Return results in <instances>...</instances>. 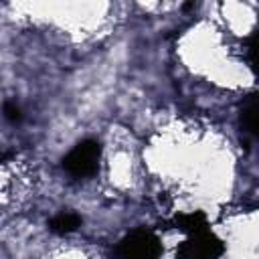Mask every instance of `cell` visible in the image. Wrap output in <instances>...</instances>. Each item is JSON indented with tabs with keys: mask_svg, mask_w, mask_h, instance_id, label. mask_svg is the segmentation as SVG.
<instances>
[{
	"mask_svg": "<svg viewBox=\"0 0 259 259\" xmlns=\"http://www.w3.org/2000/svg\"><path fill=\"white\" fill-rule=\"evenodd\" d=\"M12 158V152H0V162H6Z\"/></svg>",
	"mask_w": 259,
	"mask_h": 259,
	"instance_id": "9c48e42d",
	"label": "cell"
},
{
	"mask_svg": "<svg viewBox=\"0 0 259 259\" xmlns=\"http://www.w3.org/2000/svg\"><path fill=\"white\" fill-rule=\"evenodd\" d=\"M2 111H4V117H6L10 123H18V121H22V109H20L16 103L6 101L4 107H2Z\"/></svg>",
	"mask_w": 259,
	"mask_h": 259,
	"instance_id": "52a82bcc",
	"label": "cell"
},
{
	"mask_svg": "<svg viewBox=\"0 0 259 259\" xmlns=\"http://www.w3.org/2000/svg\"><path fill=\"white\" fill-rule=\"evenodd\" d=\"M170 225H172L176 231L184 233V235H194V233H200V231H206V229H208L206 217H204V212H200V210L174 214V219L170 221Z\"/></svg>",
	"mask_w": 259,
	"mask_h": 259,
	"instance_id": "277c9868",
	"label": "cell"
},
{
	"mask_svg": "<svg viewBox=\"0 0 259 259\" xmlns=\"http://www.w3.org/2000/svg\"><path fill=\"white\" fill-rule=\"evenodd\" d=\"M119 259H160L162 243L150 229H134L117 243Z\"/></svg>",
	"mask_w": 259,
	"mask_h": 259,
	"instance_id": "6da1fadb",
	"label": "cell"
},
{
	"mask_svg": "<svg viewBox=\"0 0 259 259\" xmlns=\"http://www.w3.org/2000/svg\"><path fill=\"white\" fill-rule=\"evenodd\" d=\"M223 253H225L223 241L206 229V231L188 235L186 241L178 245L176 259H219Z\"/></svg>",
	"mask_w": 259,
	"mask_h": 259,
	"instance_id": "3957f363",
	"label": "cell"
},
{
	"mask_svg": "<svg viewBox=\"0 0 259 259\" xmlns=\"http://www.w3.org/2000/svg\"><path fill=\"white\" fill-rule=\"evenodd\" d=\"M81 227V217L75 212H59L49 221V229L55 235H69Z\"/></svg>",
	"mask_w": 259,
	"mask_h": 259,
	"instance_id": "5b68a950",
	"label": "cell"
},
{
	"mask_svg": "<svg viewBox=\"0 0 259 259\" xmlns=\"http://www.w3.org/2000/svg\"><path fill=\"white\" fill-rule=\"evenodd\" d=\"M247 53H249V65H251V69L255 71V63H257V59H255V53H257V34H255V32L249 36Z\"/></svg>",
	"mask_w": 259,
	"mask_h": 259,
	"instance_id": "ba28073f",
	"label": "cell"
},
{
	"mask_svg": "<svg viewBox=\"0 0 259 259\" xmlns=\"http://www.w3.org/2000/svg\"><path fill=\"white\" fill-rule=\"evenodd\" d=\"M241 127L249 136H257V95L251 93L241 105Z\"/></svg>",
	"mask_w": 259,
	"mask_h": 259,
	"instance_id": "8992f818",
	"label": "cell"
},
{
	"mask_svg": "<svg viewBox=\"0 0 259 259\" xmlns=\"http://www.w3.org/2000/svg\"><path fill=\"white\" fill-rule=\"evenodd\" d=\"M99 158H101L99 142L83 140L63 158V168L75 178H85V176H91L97 172Z\"/></svg>",
	"mask_w": 259,
	"mask_h": 259,
	"instance_id": "7a4b0ae2",
	"label": "cell"
}]
</instances>
